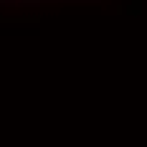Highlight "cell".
<instances>
[{"label":"cell","mask_w":147,"mask_h":147,"mask_svg":"<svg viewBox=\"0 0 147 147\" xmlns=\"http://www.w3.org/2000/svg\"><path fill=\"white\" fill-rule=\"evenodd\" d=\"M3 5H13V8H28V5H41L38 0H8Z\"/></svg>","instance_id":"6da1fadb"}]
</instances>
